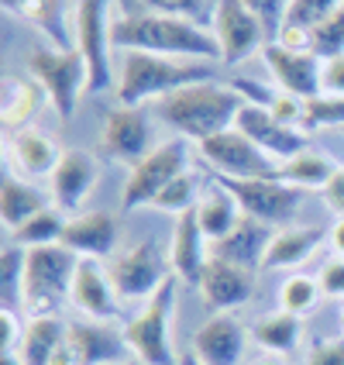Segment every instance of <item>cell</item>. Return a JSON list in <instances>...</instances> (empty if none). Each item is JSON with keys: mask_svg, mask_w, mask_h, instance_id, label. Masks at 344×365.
Returning a JSON list of instances; mask_svg holds the SVG:
<instances>
[{"mask_svg": "<svg viewBox=\"0 0 344 365\" xmlns=\"http://www.w3.org/2000/svg\"><path fill=\"white\" fill-rule=\"evenodd\" d=\"M114 48L197 62L221 59V45L210 28L182 18H165V14H131V18L118 14L114 18Z\"/></svg>", "mask_w": 344, "mask_h": 365, "instance_id": "obj_1", "label": "cell"}, {"mask_svg": "<svg viewBox=\"0 0 344 365\" xmlns=\"http://www.w3.org/2000/svg\"><path fill=\"white\" fill-rule=\"evenodd\" d=\"M244 107L241 93L227 83H193L182 86L176 93H169L155 103V114L165 128H172L179 138L200 145L221 131H231L238 121V110Z\"/></svg>", "mask_w": 344, "mask_h": 365, "instance_id": "obj_2", "label": "cell"}, {"mask_svg": "<svg viewBox=\"0 0 344 365\" xmlns=\"http://www.w3.org/2000/svg\"><path fill=\"white\" fill-rule=\"evenodd\" d=\"M214 62L197 59H169L152 52H121V73H118V103L121 107H142L148 101H162L182 86L214 80Z\"/></svg>", "mask_w": 344, "mask_h": 365, "instance_id": "obj_3", "label": "cell"}, {"mask_svg": "<svg viewBox=\"0 0 344 365\" xmlns=\"http://www.w3.org/2000/svg\"><path fill=\"white\" fill-rule=\"evenodd\" d=\"M76 265H80V255H73L66 245L28 248L24 293H21L24 314L28 317H56V310L62 304H69Z\"/></svg>", "mask_w": 344, "mask_h": 365, "instance_id": "obj_4", "label": "cell"}, {"mask_svg": "<svg viewBox=\"0 0 344 365\" xmlns=\"http://www.w3.org/2000/svg\"><path fill=\"white\" fill-rule=\"evenodd\" d=\"M176 289L179 279L169 276L165 286L148 304L124 321V341L142 365H176L179 355L172 348V314H176Z\"/></svg>", "mask_w": 344, "mask_h": 365, "instance_id": "obj_5", "label": "cell"}, {"mask_svg": "<svg viewBox=\"0 0 344 365\" xmlns=\"http://www.w3.org/2000/svg\"><path fill=\"white\" fill-rule=\"evenodd\" d=\"M73 48L83 56L90 73V93L110 90L114 80V18L110 0H80L73 11Z\"/></svg>", "mask_w": 344, "mask_h": 365, "instance_id": "obj_6", "label": "cell"}, {"mask_svg": "<svg viewBox=\"0 0 344 365\" xmlns=\"http://www.w3.org/2000/svg\"><path fill=\"white\" fill-rule=\"evenodd\" d=\"M28 76H35L45 90L48 103L59 110L62 121L76 114V103L83 93H90V73L76 48H56V45H38L28 56Z\"/></svg>", "mask_w": 344, "mask_h": 365, "instance_id": "obj_7", "label": "cell"}, {"mask_svg": "<svg viewBox=\"0 0 344 365\" xmlns=\"http://www.w3.org/2000/svg\"><path fill=\"white\" fill-rule=\"evenodd\" d=\"M107 276H110V286L121 304H148L172 276V269L165 265L162 248L152 238H145V242H135L131 248L118 252L107 265Z\"/></svg>", "mask_w": 344, "mask_h": 365, "instance_id": "obj_8", "label": "cell"}, {"mask_svg": "<svg viewBox=\"0 0 344 365\" xmlns=\"http://www.w3.org/2000/svg\"><path fill=\"white\" fill-rule=\"evenodd\" d=\"M186 169H189V142L186 138H169V142L155 145L142 163L131 165L121 193V207L127 214L138 207H152V200Z\"/></svg>", "mask_w": 344, "mask_h": 365, "instance_id": "obj_9", "label": "cell"}, {"mask_svg": "<svg viewBox=\"0 0 344 365\" xmlns=\"http://www.w3.org/2000/svg\"><path fill=\"white\" fill-rule=\"evenodd\" d=\"M197 152L221 180H279V159L265 155L262 148L255 142H248L238 128L200 142Z\"/></svg>", "mask_w": 344, "mask_h": 365, "instance_id": "obj_10", "label": "cell"}, {"mask_svg": "<svg viewBox=\"0 0 344 365\" xmlns=\"http://www.w3.org/2000/svg\"><path fill=\"white\" fill-rule=\"evenodd\" d=\"M231 193H234V200L241 207L244 217H255V221H265V224H286L296 217V210H300V203H303V190H296V186H289L283 180H221Z\"/></svg>", "mask_w": 344, "mask_h": 365, "instance_id": "obj_11", "label": "cell"}, {"mask_svg": "<svg viewBox=\"0 0 344 365\" xmlns=\"http://www.w3.org/2000/svg\"><path fill=\"white\" fill-rule=\"evenodd\" d=\"M210 31L221 45V66H238V62H244L248 56L262 52L269 45L262 21L255 18L241 0H221Z\"/></svg>", "mask_w": 344, "mask_h": 365, "instance_id": "obj_12", "label": "cell"}, {"mask_svg": "<svg viewBox=\"0 0 344 365\" xmlns=\"http://www.w3.org/2000/svg\"><path fill=\"white\" fill-rule=\"evenodd\" d=\"M100 148L114 163L138 165L155 148L152 145V124L142 107H118L100 124Z\"/></svg>", "mask_w": 344, "mask_h": 365, "instance_id": "obj_13", "label": "cell"}, {"mask_svg": "<svg viewBox=\"0 0 344 365\" xmlns=\"http://www.w3.org/2000/svg\"><path fill=\"white\" fill-rule=\"evenodd\" d=\"M262 59L276 80V90L293 93L300 101H313L324 93V62L313 52H289L283 45L269 41L262 48Z\"/></svg>", "mask_w": 344, "mask_h": 365, "instance_id": "obj_14", "label": "cell"}, {"mask_svg": "<svg viewBox=\"0 0 344 365\" xmlns=\"http://www.w3.org/2000/svg\"><path fill=\"white\" fill-rule=\"evenodd\" d=\"M197 293H200V300L207 304L210 314H231L255 297V272L210 255V262L203 265L200 272Z\"/></svg>", "mask_w": 344, "mask_h": 365, "instance_id": "obj_15", "label": "cell"}, {"mask_svg": "<svg viewBox=\"0 0 344 365\" xmlns=\"http://www.w3.org/2000/svg\"><path fill=\"white\" fill-rule=\"evenodd\" d=\"M234 128L241 131L248 142L259 145L265 155H272V159H279V163H286V159H293L296 152L310 148V145H306L303 128L279 124L272 114H269V107H259V103H244L241 110H238Z\"/></svg>", "mask_w": 344, "mask_h": 365, "instance_id": "obj_16", "label": "cell"}, {"mask_svg": "<svg viewBox=\"0 0 344 365\" xmlns=\"http://www.w3.org/2000/svg\"><path fill=\"white\" fill-rule=\"evenodd\" d=\"M69 307L80 310L86 321H107L114 324L121 317V300L110 286V276L97 259H80L76 276H73V293H69Z\"/></svg>", "mask_w": 344, "mask_h": 365, "instance_id": "obj_17", "label": "cell"}, {"mask_svg": "<svg viewBox=\"0 0 344 365\" xmlns=\"http://www.w3.org/2000/svg\"><path fill=\"white\" fill-rule=\"evenodd\" d=\"M100 180V165L90 152L83 148H66L59 165L52 173V203L66 210L69 217H76L83 210L86 197L93 193V186Z\"/></svg>", "mask_w": 344, "mask_h": 365, "instance_id": "obj_18", "label": "cell"}, {"mask_svg": "<svg viewBox=\"0 0 344 365\" xmlns=\"http://www.w3.org/2000/svg\"><path fill=\"white\" fill-rule=\"evenodd\" d=\"M66 341L76 351L80 365H124L131 355V348L124 341V331H118L107 321H69Z\"/></svg>", "mask_w": 344, "mask_h": 365, "instance_id": "obj_19", "label": "cell"}, {"mask_svg": "<svg viewBox=\"0 0 344 365\" xmlns=\"http://www.w3.org/2000/svg\"><path fill=\"white\" fill-rule=\"evenodd\" d=\"M207 262H210V242H207V235H203L197 207H193V210H186V214L176 217L172 245H169V269H172V276H176L179 283L197 286Z\"/></svg>", "mask_w": 344, "mask_h": 365, "instance_id": "obj_20", "label": "cell"}, {"mask_svg": "<svg viewBox=\"0 0 344 365\" xmlns=\"http://www.w3.org/2000/svg\"><path fill=\"white\" fill-rule=\"evenodd\" d=\"M59 159H62L59 145L52 142L45 131H38V128H21V131H14V135L7 138V163H11V173L28 182L52 180Z\"/></svg>", "mask_w": 344, "mask_h": 365, "instance_id": "obj_21", "label": "cell"}, {"mask_svg": "<svg viewBox=\"0 0 344 365\" xmlns=\"http://www.w3.org/2000/svg\"><path fill=\"white\" fill-rule=\"evenodd\" d=\"M62 245L80 259H114L118 252V217L107 210H83L69 217V227L62 235Z\"/></svg>", "mask_w": 344, "mask_h": 365, "instance_id": "obj_22", "label": "cell"}, {"mask_svg": "<svg viewBox=\"0 0 344 365\" xmlns=\"http://www.w3.org/2000/svg\"><path fill=\"white\" fill-rule=\"evenodd\" d=\"M244 341L248 334L234 314H210L193 334V351L203 365H241Z\"/></svg>", "mask_w": 344, "mask_h": 365, "instance_id": "obj_23", "label": "cell"}, {"mask_svg": "<svg viewBox=\"0 0 344 365\" xmlns=\"http://www.w3.org/2000/svg\"><path fill=\"white\" fill-rule=\"evenodd\" d=\"M272 235H276L272 224L255 221V217H241L238 227H234L227 238L210 245V255H217V259H224V262H234V265H241V269L259 272L262 262H265V252H269Z\"/></svg>", "mask_w": 344, "mask_h": 365, "instance_id": "obj_24", "label": "cell"}, {"mask_svg": "<svg viewBox=\"0 0 344 365\" xmlns=\"http://www.w3.org/2000/svg\"><path fill=\"white\" fill-rule=\"evenodd\" d=\"M327 235L330 231H324L320 224H286V227H279L272 235L262 269L265 272H276V269H296V265H303Z\"/></svg>", "mask_w": 344, "mask_h": 365, "instance_id": "obj_25", "label": "cell"}, {"mask_svg": "<svg viewBox=\"0 0 344 365\" xmlns=\"http://www.w3.org/2000/svg\"><path fill=\"white\" fill-rule=\"evenodd\" d=\"M14 18L38 28L56 48H73V18L66 0H0Z\"/></svg>", "mask_w": 344, "mask_h": 365, "instance_id": "obj_26", "label": "cell"}, {"mask_svg": "<svg viewBox=\"0 0 344 365\" xmlns=\"http://www.w3.org/2000/svg\"><path fill=\"white\" fill-rule=\"evenodd\" d=\"M48 103L41 83L35 76H7L4 80V101H0V121L7 128V135H14L21 128H31L38 118V110Z\"/></svg>", "mask_w": 344, "mask_h": 365, "instance_id": "obj_27", "label": "cell"}, {"mask_svg": "<svg viewBox=\"0 0 344 365\" xmlns=\"http://www.w3.org/2000/svg\"><path fill=\"white\" fill-rule=\"evenodd\" d=\"M45 207H52V200L41 193L35 182L21 180L14 173L4 176V182H0V221H4L7 231H18L21 224H28Z\"/></svg>", "mask_w": 344, "mask_h": 365, "instance_id": "obj_28", "label": "cell"}, {"mask_svg": "<svg viewBox=\"0 0 344 365\" xmlns=\"http://www.w3.org/2000/svg\"><path fill=\"white\" fill-rule=\"evenodd\" d=\"M197 217H200L207 242L214 245V242H221V238H227L244 214H241V207H238V200H234V193L224 182H214V186L203 190L200 203H197Z\"/></svg>", "mask_w": 344, "mask_h": 365, "instance_id": "obj_29", "label": "cell"}, {"mask_svg": "<svg viewBox=\"0 0 344 365\" xmlns=\"http://www.w3.org/2000/svg\"><path fill=\"white\" fill-rule=\"evenodd\" d=\"M303 338V317L289 310H272L251 324V341L269 355H293Z\"/></svg>", "mask_w": 344, "mask_h": 365, "instance_id": "obj_30", "label": "cell"}, {"mask_svg": "<svg viewBox=\"0 0 344 365\" xmlns=\"http://www.w3.org/2000/svg\"><path fill=\"white\" fill-rule=\"evenodd\" d=\"M66 331L69 324L59 317H28L24 324V338L18 345V355L24 365H48L56 348L66 341Z\"/></svg>", "mask_w": 344, "mask_h": 365, "instance_id": "obj_31", "label": "cell"}, {"mask_svg": "<svg viewBox=\"0 0 344 365\" xmlns=\"http://www.w3.org/2000/svg\"><path fill=\"white\" fill-rule=\"evenodd\" d=\"M118 4H121V18H131V14H165V18H182V21L210 28L221 0H118Z\"/></svg>", "mask_w": 344, "mask_h": 365, "instance_id": "obj_32", "label": "cell"}, {"mask_svg": "<svg viewBox=\"0 0 344 365\" xmlns=\"http://www.w3.org/2000/svg\"><path fill=\"white\" fill-rule=\"evenodd\" d=\"M341 165H334L324 152H313V148H303L296 152L293 159L279 163V180L296 186V190H324L327 182L334 180Z\"/></svg>", "mask_w": 344, "mask_h": 365, "instance_id": "obj_33", "label": "cell"}, {"mask_svg": "<svg viewBox=\"0 0 344 365\" xmlns=\"http://www.w3.org/2000/svg\"><path fill=\"white\" fill-rule=\"evenodd\" d=\"M66 227H69V214L52 203L41 214H35L28 224H21L18 231H11V238L18 248H48V245H62Z\"/></svg>", "mask_w": 344, "mask_h": 365, "instance_id": "obj_34", "label": "cell"}, {"mask_svg": "<svg viewBox=\"0 0 344 365\" xmlns=\"http://www.w3.org/2000/svg\"><path fill=\"white\" fill-rule=\"evenodd\" d=\"M320 297H324V289L317 283V276L293 272V276H286L283 286H279V310H289V314L303 317V314H310L313 307L320 304Z\"/></svg>", "mask_w": 344, "mask_h": 365, "instance_id": "obj_35", "label": "cell"}, {"mask_svg": "<svg viewBox=\"0 0 344 365\" xmlns=\"http://www.w3.org/2000/svg\"><path fill=\"white\" fill-rule=\"evenodd\" d=\"M200 176L193 173V169H186L182 176H176V180L165 186L162 193L152 200V210H162V214H186V210H193L197 203H200Z\"/></svg>", "mask_w": 344, "mask_h": 365, "instance_id": "obj_36", "label": "cell"}, {"mask_svg": "<svg viewBox=\"0 0 344 365\" xmlns=\"http://www.w3.org/2000/svg\"><path fill=\"white\" fill-rule=\"evenodd\" d=\"M24 262H28V248L11 245L4 255H0V304L7 310H14L21 304V293H24Z\"/></svg>", "mask_w": 344, "mask_h": 365, "instance_id": "obj_37", "label": "cell"}, {"mask_svg": "<svg viewBox=\"0 0 344 365\" xmlns=\"http://www.w3.org/2000/svg\"><path fill=\"white\" fill-rule=\"evenodd\" d=\"M313 56L320 62H330L344 56V4L324 21L313 28Z\"/></svg>", "mask_w": 344, "mask_h": 365, "instance_id": "obj_38", "label": "cell"}, {"mask_svg": "<svg viewBox=\"0 0 344 365\" xmlns=\"http://www.w3.org/2000/svg\"><path fill=\"white\" fill-rule=\"evenodd\" d=\"M300 128H344V97L320 93L303 103V124Z\"/></svg>", "mask_w": 344, "mask_h": 365, "instance_id": "obj_39", "label": "cell"}, {"mask_svg": "<svg viewBox=\"0 0 344 365\" xmlns=\"http://www.w3.org/2000/svg\"><path fill=\"white\" fill-rule=\"evenodd\" d=\"M344 0H289V11H286V24H300V28H317L324 24Z\"/></svg>", "mask_w": 344, "mask_h": 365, "instance_id": "obj_40", "label": "cell"}, {"mask_svg": "<svg viewBox=\"0 0 344 365\" xmlns=\"http://www.w3.org/2000/svg\"><path fill=\"white\" fill-rule=\"evenodd\" d=\"M244 7L255 14V18L262 21L265 35H269V41H276V35H279V28L286 24V11H289V0H241Z\"/></svg>", "mask_w": 344, "mask_h": 365, "instance_id": "obj_41", "label": "cell"}, {"mask_svg": "<svg viewBox=\"0 0 344 365\" xmlns=\"http://www.w3.org/2000/svg\"><path fill=\"white\" fill-rule=\"evenodd\" d=\"M303 103L300 97H293V93H283V90H276V97L269 103V114L276 118L279 124H289V128H300L303 124Z\"/></svg>", "mask_w": 344, "mask_h": 365, "instance_id": "obj_42", "label": "cell"}, {"mask_svg": "<svg viewBox=\"0 0 344 365\" xmlns=\"http://www.w3.org/2000/svg\"><path fill=\"white\" fill-rule=\"evenodd\" d=\"M317 283H320V289H324V297L344 300V259L341 255H334V259H327V262L320 265Z\"/></svg>", "mask_w": 344, "mask_h": 365, "instance_id": "obj_43", "label": "cell"}, {"mask_svg": "<svg viewBox=\"0 0 344 365\" xmlns=\"http://www.w3.org/2000/svg\"><path fill=\"white\" fill-rule=\"evenodd\" d=\"M306 365H344V338H324L310 348Z\"/></svg>", "mask_w": 344, "mask_h": 365, "instance_id": "obj_44", "label": "cell"}, {"mask_svg": "<svg viewBox=\"0 0 344 365\" xmlns=\"http://www.w3.org/2000/svg\"><path fill=\"white\" fill-rule=\"evenodd\" d=\"M276 45H283L289 52H313V31L300 24H283L276 35Z\"/></svg>", "mask_w": 344, "mask_h": 365, "instance_id": "obj_45", "label": "cell"}, {"mask_svg": "<svg viewBox=\"0 0 344 365\" xmlns=\"http://www.w3.org/2000/svg\"><path fill=\"white\" fill-rule=\"evenodd\" d=\"M21 338H24V324L18 321V310H0V348L4 351H18Z\"/></svg>", "mask_w": 344, "mask_h": 365, "instance_id": "obj_46", "label": "cell"}, {"mask_svg": "<svg viewBox=\"0 0 344 365\" xmlns=\"http://www.w3.org/2000/svg\"><path fill=\"white\" fill-rule=\"evenodd\" d=\"M231 86L241 93L244 103H259V107H269L272 97H276V90H265L259 80H241V76H238V80H231Z\"/></svg>", "mask_w": 344, "mask_h": 365, "instance_id": "obj_47", "label": "cell"}, {"mask_svg": "<svg viewBox=\"0 0 344 365\" xmlns=\"http://www.w3.org/2000/svg\"><path fill=\"white\" fill-rule=\"evenodd\" d=\"M324 93L344 97V56L324 62Z\"/></svg>", "mask_w": 344, "mask_h": 365, "instance_id": "obj_48", "label": "cell"}, {"mask_svg": "<svg viewBox=\"0 0 344 365\" xmlns=\"http://www.w3.org/2000/svg\"><path fill=\"white\" fill-rule=\"evenodd\" d=\"M320 193H324V203H327V207H330L338 217H344V165L338 169V173H334V180L327 182Z\"/></svg>", "mask_w": 344, "mask_h": 365, "instance_id": "obj_49", "label": "cell"}, {"mask_svg": "<svg viewBox=\"0 0 344 365\" xmlns=\"http://www.w3.org/2000/svg\"><path fill=\"white\" fill-rule=\"evenodd\" d=\"M48 365H80V359H76V351L69 348V341H62V345L56 348V355H52V362Z\"/></svg>", "mask_w": 344, "mask_h": 365, "instance_id": "obj_50", "label": "cell"}, {"mask_svg": "<svg viewBox=\"0 0 344 365\" xmlns=\"http://www.w3.org/2000/svg\"><path fill=\"white\" fill-rule=\"evenodd\" d=\"M330 245H334V252L344 259V217H338L334 227H330Z\"/></svg>", "mask_w": 344, "mask_h": 365, "instance_id": "obj_51", "label": "cell"}, {"mask_svg": "<svg viewBox=\"0 0 344 365\" xmlns=\"http://www.w3.org/2000/svg\"><path fill=\"white\" fill-rule=\"evenodd\" d=\"M176 365H203V362H200V355L189 348V351H179V362H176Z\"/></svg>", "mask_w": 344, "mask_h": 365, "instance_id": "obj_52", "label": "cell"}, {"mask_svg": "<svg viewBox=\"0 0 344 365\" xmlns=\"http://www.w3.org/2000/svg\"><path fill=\"white\" fill-rule=\"evenodd\" d=\"M259 365H283V362H276V359H265V362H259Z\"/></svg>", "mask_w": 344, "mask_h": 365, "instance_id": "obj_53", "label": "cell"}, {"mask_svg": "<svg viewBox=\"0 0 344 365\" xmlns=\"http://www.w3.org/2000/svg\"><path fill=\"white\" fill-rule=\"evenodd\" d=\"M341 327H344V304H341Z\"/></svg>", "mask_w": 344, "mask_h": 365, "instance_id": "obj_54", "label": "cell"}, {"mask_svg": "<svg viewBox=\"0 0 344 365\" xmlns=\"http://www.w3.org/2000/svg\"><path fill=\"white\" fill-rule=\"evenodd\" d=\"M124 365H142V362H124Z\"/></svg>", "mask_w": 344, "mask_h": 365, "instance_id": "obj_55", "label": "cell"}, {"mask_svg": "<svg viewBox=\"0 0 344 365\" xmlns=\"http://www.w3.org/2000/svg\"><path fill=\"white\" fill-rule=\"evenodd\" d=\"M341 131H344V128H341Z\"/></svg>", "mask_w": 344, "mask_h": 365, "instance_id": "obj_56", "label": "cell"}]
</instances>
